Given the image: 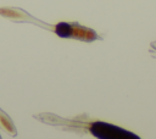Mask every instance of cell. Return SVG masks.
I'll list each match as a JSON object with an SVG mask.
<instances>
[{
  "label": "cell",
  "instance_id": "obj_1",
  "mask_svg": "<svg viewBox=\"0 0 156 139\" xmlns=\"http://www.w3.org/2000/svg\"><path fill=\"white\" fill-rule=\"evenodd\" d=\"M85 130L100 139H139V135L134 134L133 132L126 130L112 123L101 121L89 122Z\"/></svg>",
  "mask_w": 156,
  "mask_h": 139
},
{
  "label": "cell",
  "instance_id": "obj_2",
  "mask_svg": "<svg viewBox=\"0 0 156 139\" xmlns=\"http://www.w3.org/2000/svg\"><path fill=\"white\" fill-rule=\"evenodd\" d=\"M54 32L61 38H76V39L87 40V41H91V40H95L99 38L94 30H91L87 27L79 26L78 23L61 22L55 26Z\"/></svg>",
  "mask_w": 156,
  "mask_h": 139
}]
</instances>
